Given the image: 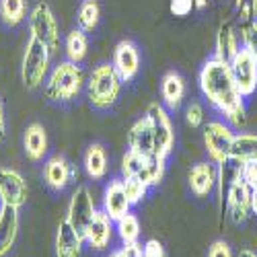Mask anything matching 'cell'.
Segmentation results:
<instances>
[{
    "mask_svg": "<svg viewBox=\"0 0 257 257\" xmlns=\"http://www.w3.org/2000/svg\"><path fill=\"white\" fill-rule=\"evenodd\" d=\"M165 161H167V159L161 157V155L148 157V159H146V165H144V169H142L140 181H144L148 187H157V185L163 181V177H165V169H167Z\"/></svg>",
    "mask_w": 257,
    "mask_h": 257,
    "instance_id": "83f0119b",
    "label": "cell"
},
{
    "mask_svg": "<svg viewBox=\"0 0 257 257\" xmlns=\"http://www.w3.org/2000/svg\"><path fill=\"white\" fill-rule=\"evenodd\" d=\"M241 46L249 50L257 60V19L241 23Z\"/></svg>",
    "mask_w": 257,
    "mask_h": 257,
    "instance_id": "4dcf8cb0",
    "label": "cell"
},
{
    "mask_svg": "<svg viewBox=\"0 0 257 257\" xmlns=\"http://www.w3.org/2000/svg\"><path fill=\"white\" fill-rule=\"evenodd\" d=\"M232 140H234V132L228 121L212 119L204 125V146H206L208 159L212 163L220 165L222 161L230 157Z\"/></svg>",
    "mask_w": 257,
    "mask_h": 257,
    "instance_id": "52a82bcc",
    "label": "cell"
},
{
    "mask_svg": "<svg viewBox=\"0 0 257 257\" xmlns=\"http://www.w3.org/2000/svg\"><path fill=\"white\" fill-rule=\"evenodd\" d=\"M194 9H196L194 0H171V5H169L171 15H175V17H187Z\"/></svg>",
    "mask_w": 257,
    "mask_h": 257,
    "instance_id": "d590c367",
    "label": "cell"
},
{
    "mask_svg": "<svg viewBox=\"0 0 257 257\" xmlns=\"http://www.w3.org/2000/svg\"><path fill=\"white\" fill-rule=\"evenodd\" d=\"M130 208H132V204H130V198H127V194H125L123 179H111L109 183H107L105 191H103V210H105V214L115 222L121 216H125V214L130 212Z\"/></svg>",
    "mask_w": 257,
    "mask_h": 257,
    "instance_id": "2e32d148",
    "label": "cell"
},
{
    "mask_svg": "<svg viewBox=\"0 0 257 257\" xmlns=\"http://www.w3.org/2000/svg\"><path fill=\"white\" fill-rule=\"evenodd\" d=\"M111 64H113L115 72L119 74L121 82L134 80L138 70H140V52H138L134 41H130V39L119 41V44L115 46V50H113Z\"/></svg>",
    "mask_w": 257,
    "mask_h": 257,
    "instance_id": "4fadbf2b",
    "label": "cell"
},
{
    "mask_svg": "<svg viewBox=\"0 0 257 257\" xmlns=\"http://www.w3.org/2000/svg\"><path fill=\"white\" fill-rule=\"evenodd\" d=\"M121 78L115 72L113 64H99L93 68L87 80V95L89 103L95 109H109V107L117 101L121 93Z\"/></svg>",
    "mask_w": 257,
    "mask_h": 257,
    "instance_id": "3957f363",
    "label": "cell"
},
{
    "mask_svg": "<svg viewBox=\"0 0 257 257\" xmlns=\"http://www.w3.org/2000/svg\"><path fill=\"white\" fill-rule=\"evenodd\" d=\"M84 87V72L76 62L62 60L46 78V97L54 103L74 101Z\"/></svg>",
    "mask_w": 257,
    "mask_h": 257,
    "instance_id": "7a4b0ae2",
    "label": "cell"
},
{
    "mask_svg": "<svg viewBox=\"0 0 257 257\" xmlns=\"http://www.w3.org/2000/svg\"><path fill=\"white\" fill-rule=\"evenodd\" d=\"M206 3H208V0H194L196 9H204V7H206Z\"/></svg>",
    "mask_w": 257,
    "mask_h": 257,
    "instance_id": "7bdbcfd3",
    "label": "cell"
},
{
    "mask_svg": "<svg viewBox=\"0 0 257 257\" xmlns=\"http://www.w3.org/2000/svg\"><path fill=\"white\" fill-rule=\"evenodd\" d=\"M237 11L241 13L243 21H253L257 19V0H234Z\"/></svg>",
    "mask_w": 257,
    "mask_h": 257,
    "instance_id": "e575fe53",
    "label": "cell"
},
{
    "mask_svg": "<svg viewBox=\"0 0 257 257\" xmlns=\"http://www.w3.org/2000/svg\"><path fill=\"white\" fill-rule=\"evenodd\" d=\"M76 175H78V171L66 159H64V157H60V155L50 157L46 161V165H44V181L54 191L66 189L74 181Z\"/></svg>",
    "mask_w": 257,
    "mask_h": 257,
    "instance_id": "9a60e30c",
    "label": "cell"
},
{
    "mask_svg": "<svg viewBox=\"0 0 257 257\" xmlns=\"http://www.w3.org/2000/svg\"><path fill=\"white\" fill-rule=\"evenodd\" d=\"M109 257H125V253H123V249H115L109 253Z\"/></svg>",
    "mask_w": 257,
    "mask_h": 257,
    "instance_id": "b9f144b4",
    "label": "cell"
},
{
    "mask_svg": "<svg viewBox=\"0 0 257 257\" xmlns=\"http://www.w3.org/2000/svg\"><path fill=\"white\" fill-rule=\"evenodd\" d=\"M237 257H257V253H255V251H251V249H241Z\"/></svg>",
    "mask_w": 257,
    "mask_h": 257,
    "instance_id": "60d3db41",
    "label": "cell"
},
{
    "mask_svg": "<svg viewBox=\"0 0 257 257\" xmlns=\"http://www.w3.org/2000/svg\"><path fill=\"white\" fill-rule=\"evenodd\" d=\"M27 21H29L31 37L39 39L41 44H46L52 54H58V50H60V29H58L56 17H54L50 5L44 3V0L37 3L31 9Z\"/></svg>",
    "mask_w": 257,
    "mask_h": 257,
    "instance_id": "5b68a950",
    "label": "cell"
},
{
    "mask_svg": "<svg viewBox=\"0 0 257 257\" xmlns=\"http://www.w3.org/2000/svg\"><path fill=\"white\" fill-rule=\"evenodd\" d=\"M230 157L241 161V163L255 161L257 159V134H253V132H239V134H234Z\"/></svg>",
    "mask_w": 257,
    "mask_h": 257,
    "instance_id": "d4e9b609",
    "label": "cell"
},
{
    "mask_svg": "<svg viewBox=\"0 0 257 257\" xmlns=\"http://www.w3.org/2000/svg\"><path fill=\"white\" fill-rule=\"evenodd\" d=\"M52 56L54 54L46 44H41L35 37H29L25 46V54H23V62H21V78H23L27 89L35 91L48 78Z\"/></svg>",
    "mask_w": 257,
    "mask_h": 257,
    "instance_id": "277c9868",
    "label": "cell"
},
{
    "mask_svg": "<svg viewBox=\"0 0 257 257\" xmlns=\"http://www.w3.org/2000/svg\"><path fill=\"white\" fill-rule=\"evenodd\" d=\"M234 84L243 97H251L257 91V60L249 50L241 46V50L234 54V58L228 62Z\"/></svg>",
    "mask_w": 257,
    "mask_h": 257,
    "instance_id": "ba28073f",
    "label": "cell"
},
{
    "mask_svg": "<svg viewBox=\"0 0 257 257\" xmlns=\"http://www.w3.org/2000/svg\"><path fill=\"white\" fill-rule=\"evenodd\" d=\"M23 148H25V155L29 161L39 163L44 161V157L48 155V132L46 127L33 121L27 125L25 136H23Z\"/></svg>",
    "mask_w": 257,
    "mask_h": 257,
    "instance_id": "44dd1931",
    "label": "cell"
},
{
    "mask_svg": "<svg viewBox=\"0 0 257 257\" xmlns=\"http://www.w3.org/2000/svg\"><path fill=\"white\" fill-rule=\"evenodd\" d=\"M198 82L208 103L220 115H224V119L230 125L239 127L245 123V97L239 93L237 84H234L228 62H222L218 58L206 60L200 70Z\"/></svg>",
    "mask_w": 257,
    "mask_h": 257,
    "instance_id": "6da1fadb",
    "label": "cell"
},
{
    "mask_svg": "<svg viewBox=\"0 0 257 257\" xmlns=\"http://www.w3.org/2000/svg\"><path fill=\"white\" fill-rule=\"evenodd\" d=\"M148 123L153 127V136H155V151L161 157H169L171 151L175 146V127L171 121L169 109L161 103H151L146 107V115Z\"/></svg>",
    "mask_w": 257,
    "mask_h": 257,
    "instance_id": "8992f818",
    "label": "cell"
},
{
    "mask_svg": "<svg viewBox=\"0 0 257 257\" xmlns=\"http://www.w3.org/2000/svg\"><path fill=\"white\" fill-rule=\"evenodd\" d=\"M185 78L175 72V70H171L163 76L161 80V99H163V105L167 107L169 111H177L183 99H185Z\"/></svg>",
    "mask_w": 257,
    "mask_h": 257,
    "instance_id": "ffe728a7",
    "label": "cell"
},
{
    "mask_svg": "<svg viewBox=\"0 0 257 257\" xmlns=\"http://www.w3.org/2000/svg\"><path fill=\"white\" fill-rule=\"evenodd\" d=\"M99 21H101V7L97 0H82L76 15L78 29H82L84 33H93L99 27Z\"/></svg>",
    "mask_w": 257,
    "mask_h": 257,
    "instance_id": "484cf974",
    "label": "cell"
},
{
    "mask_svg": "<svg viewBox=\"0 0 257 257\" xmlns=\"http://www.w3.org/2000/svg\"><path fill=\"white\" fill-rule=\"evenodd\" d=\"M187 183L194 196L208 198L218 183V165L212 161L196 163L187 173Z\"/></svg>",
    "mask_w": 257,
    "mask_h": 257,
    "instance_id": "7c38bea8",
    "label": "cell"
},
{
    "mask_svg": "<svg viewBox=\"0 0 257 257\" xmlns=\"http://www.w3.org/2000/svg\"><path fill=\"white\" fill-rule=\"evenodd\" d=\"M82 165H84V173H87L91 179L99 181L107 175V167H109V163H107V153L103 144L99 142H93L87 153H84V159H82Z\"/></svg>",
    "mask_w": 257,
    "mask_h": 257,
    "instance_id": "603a6c76",
    "label": "cell"
},
{
    "mask_svg": "<svg viewBox=\"0 0 257 257\" xmlns=\"http://www.w3.org/2000/svg\"><path fill=\"white\" fill-rule=\"evenodd\" d=\"M127 151L144 155V157H153L157 155L155 151V136H153V127L148 123L146 117L138 119L130 132H127Z\"/></svg>",
    "mask_w": 257,
    "mask_h": 257,
    "instance_id": "ac0fdd59",
    "label": "cell"
},
{
    "mask_svg": "<svg viewBox=\"0 0 257 257\" xmlns=\"http://www.w3.org/2000/svg\"><path fill=\"white\" fill-rule=\"evenodd\" d=\"M208 257H234V255H232L230 245H228L226 241L218 239V241H214V243L210 245V249H208Z\"/></svg>",
    "mask_w": 257,
    "mask_h": 257,
    "instance_id": "8d00e7d4",
    "label": "cell"
},
{
    "mask_svg": "<svg viewBox=\"0 0 257 257\" xmlns=\"http://www.w3.org/2000/svg\"><path fill=\"white\" fill-rule=\"evenodd\" d=\"M29 198V185L17 169L0 167V204L23 208Z\"/></svg>",
    "mask_w": 257,
    "mask_h": 257,
    "instance_id": "30bf717a",
    "label": "cell"
},
{
    "mask_svg": "<svg viewBox=\"0 0 257 257\" xmlns=\"http://www.w3.org/2000/svg\"><path fill=\"white\" fill-rule=\"evenodd\" d=\"M27 17V0H0V19L9 27H17Z\"/></svg>",
    "mask_w": 257,
    "mask_h": 257,
    "instance_id": "4316f807",
    "label": "cell"
},
{
    "mask_svg": "<svg viewBox=\"0 0 257 257\" xmlns=\"http://www.w3.org/2000/svg\"><path fill=\"white\" fill-rule=\"evenodd\" d=\"M146 159H148V157H144V155H138V153L127 151V153L123 155V159H121V175H123V179H127V177L140 179L142 169H144V165H146Z\"/></svg>",
    "mask_w": 257,
    "mask_h": 257,
    "instance_id": "f546056e",
    "label": "cell"
},
{
    "mask_svg": "<svg viewBox=\"0 0 257 257\" xmlns=\"http://www.w3.org/2000/svg\"><path fill=\"white\" fill-rule=\"evenodd\" d=\"M185 121L191 127H200L204 123V107L198 101H191L185 109Z\"/></svg>",
    "mask_w": 257,
    "mask_h": 257,
    "instance_id": "d6a6232c",
    "label": "cell"
},
{
    "mask_svg": "<svg viewBox=\"0 0 257 257\" xmlns=\"http://www.w3.org/2000/svg\"><path fill=\"white\" fill-rule=\"evenodd\" d=\"M241 179H243L251 189L257 187V159L243 163V167H241Z\"/></svg>",
    "mask_w": 257,
    "mask_h": 257,
    "instance_id": "836d02e7",
    "label": "cell"
},
{
    "mask_svg": "<svg viewBox=\"0 0 257 257\" xmlns=\"http://www.w3.org/2000/svg\"><path fill=\"white\" fill-rule=\"evenodd\" d=\"M123 185H125V194H127V198H130V204H132V206L140 204V202L146 198L148 189H151L144 181H140V179H136V177L123 179Z\"/></svg>",
    "mask_w": 257,
    "mask_h": 257,
    "instance_id": "1f68e13d",
    "label": "cell"
},
{
    "mask_svg": "<svg viewBox=\"0 0 257 257\" xmlns=\"http://www.w3.org/2000/svg\"><path fill=\"white\" fill-rule=\"evenodd\" d=\"M251 212L257 216V187L251 189Z\"/></svg>",
    "mask_w": 257,
    "mask_h": 257,
    "instance_id": "ab89813d",
    "label": "cell"
},
{
    "mask_svg": "<svg viewBox=\"0 0 257 257\" xmlns=\"http://www.w3.org/2000/svg\"><path fill=\"white\" fill-rule=\"evenodd\" d=\"M241 50V44H239V33L237 29L232 27L230 21H224L220 23L218 31H216V44H214V58H218L222 62H230Z\"/></svg>",
    "mask_w": 257,
    "mask_h": 257,
    "instance_id": "7402d4cb",
    "label": "cell"
},
{
    "mask_svg": "<svg viewBox=\"0 0 257 257\" xmlns=\"http://www.w3.org/2000/svg\"><path fill=\"white\" fill-rule=\"evenodd\" d=\"M115 230H117L123 245L138 243V239H140V220H138V216H134L132 212H127L125 216L115 220Z\"/></svg>",
    "mask_w": 257,
    "mask_h": 257,
    "instance_id": "f1b7e54d",
    "label": "cell"
},
{
    "mask_svg": "<svg viewBox=\"0 0 257 257\" xmlns=\"http://www.w3.org/2000/svg\"><path fill=\"white\" fill-rule=\"evenodd\" d=\"M19 237V208L0 204V257H7Z\"/></svg>",
    "mask_w": 257,
    "mask_h": 257,
    "instance_id": "d6986e66",
    "label": "cell"
},
{
    "mask_svg": "<svg viewBox=\"0 0 257 257\" xmlns=\"http://www.w3.org/2000/svg\"><path fill=\"white\" fill-rule=\"evenodd\" d=\"M87 52H89V37L82 29L76 27L64 37V54H66V60L80 64L87 58Z\"/></svg>",
    "mask_w": 257,
    "mask_h": 257,
    "instance_id": "cb8c5ba5",
    "label": "cell"
},
{
    "mask_svg": "<svg viewBox=\"0 0 257 257\" xmlns=\"http://www.w3.org/2000/svg\"><path fill=\"white\" fill-rule=\"evenodd\" d=\"M95 212H97V208H95V200H93L91 189L87 185H78L70 196V202L66 208V220L78 232H84V228H87L89 222L93 220Z\"/></svg>",
    "mask_w": 257,
    "mask_h": 257,
    "instance_id": "9c48e42d",
    "label": "cell"
},
{
    "mask_svg": "<svg viewBox=\"0 0 257 257\" xmlns=\"http://www.w3.org/2000/svg\"><path fill=\"white\" fill-rule=\"evenodd\" d=\"M5 132H7V125H5V111H3V103H0V142L5 140Z\"/></svg>",
    "mask_w": 257,
    "mask_h": 257,
    "instance_id": "f35d334b",
    "label": "cell"
},
{
    "mask_svg": "<svg viewBox=\"0 0 257 257\" xmlns=\"http://www.w3.org/2000/svg\"><path fill=\"white\" fill-rule=\"evenodd\" d=\"M224 204H226V214L228 218L234 222V224H243L249 220L251 216V187L243 181V179H237L226 191V198H224Z\"/></svg>",
    "mask_w": 257,
    "mask_h": 257,
    "instance_id": "8fae6325",
    "label": "cell"
},
{
    "mask_svg": "<svg viewBox=\"0 0 257 257\" xmlns=\"http://www.w3.org/2000/svg\"><path fill=\"white\" fill-rule=\"evenodd\" d=\"M142 257H167V253L157 239H151L142 245Z\"/></svg>",
    "mask_w": 257,
    "mask_h": 257,
    "instance_id": "74e56055",
    "label": "cell"
},
{
    "mask_svg": "<svg viewBox=\"0 0 257 257\" xmlns=\"http://www.w3.org/2000/svg\"><path fill=\"white\" fill-rule=\"evenodd\" d=\"M84 243H87L93 251H105L111 243L113 237V220L107 216L105 210H97L93 220L82 232Z\"/></svg>",
    "mask_w": 257,
    "mask_h": 257,
    "instance_id": "5bb4252c",
    "label": "cell"
},
{
    "mask_svg": "<svg viewBox=\"0 0 257 257\" xmlns=\"http://www.w3.org/2000/svg\"><path fill=\"white\" fill-rule=\"evenodd\" d=\"M84 245L82 232H78L66 218L60 220L56 230V257H80Z\"/></svg>",
    "mask_w": 257,
    "mask_h": 257,
    "instance_id": "e0dca14e",
    "label": "cell"
}]
</instances>
